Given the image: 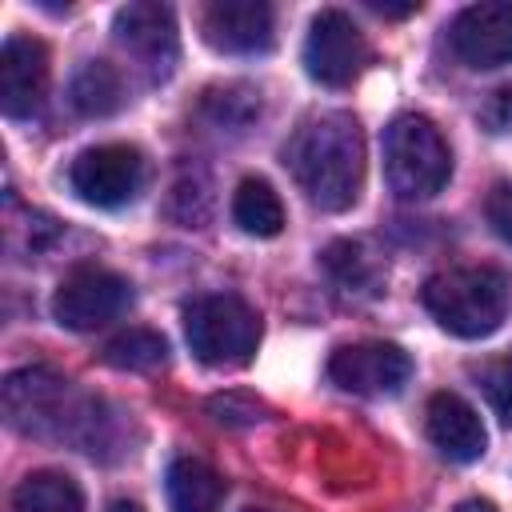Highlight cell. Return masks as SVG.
<instances>
[{
  "label": "cell",
  "mask_w": 512,
  "mask_h": 512,
  "mask_svg": "<svg viewBox=\"0 0 512 512\" xmlns=\"http://www.w3.org/2000/svg\"><path fill=\"white\" fill-rule=\"evenodd\" d=\"M296 184L320 212H344L364 188V132L348 112L312 116L284 152Z\"/></svg>",
  "instance_id": "6da1fadb"
},
{
  "label": "cell",
  "mask_w": 512,
  "mask_h": 512,
  "mask_svg": "<svg viewBox=\"0 0 512 512\" xmlns=\"http://www.w3.org/2000/svg\"><path fill=\"white\" fill-rule=\"evenodd\" d=\"M4 416L24 436H68L96 452V400L72 392L52 368H20L4 380Z\"/></svg>",
  "instance_id": "7a4b0ae2"
},
{
  "label": "cell",
  "mask_w": 512,
  "mask_h": 512,
  "mask_svg": "<svg viewBox=\"0 0 512 512\" xmlns=\"http://www.w3.org/2000/svg\"><path fill=\"white\" fill-rule=\"evenodd\" d=\"M420 300L444 332L460 340H480L504 324L508 304H512V284L492 264L444 268L424 280Z\"/></svg>",
  "instance_id": "3957f363"
},
{
  "label": "cell",
  "mask_w": 512,
  "mask_h": 512,
  "mask_svg": "<svg viewBox=\"0 0 512 512\" xmlns=\"http://www.w3.org/2000/svg\"><path fill=\"white\" fill-rule=\"evenodd\" d=\"M384 176L400 200H432L452 176V152L428 116L404 112L384 128Z\"/></svg>",
  "instance_id": "277c9868"
},
{
  "label": "cell",
  "mask_w": 512,
  "mask_h": 512,
  "mask_svg": "<svg viewBox=\"0 0 512 512\" xmlns=\"http://www.w3.org/2000/svg\"><path fill=\"white\" fill-rule=\"evenodd\" d=\"M184 336L200 364L208 368H240L252 360L260 344V316L248 300L232 292L196 296L184 308Z\"/></svg>",
  "instance_id": "5b68a950"
},
{
  "label": "cell",
  "mask_w": 512,
  "mask_h": 512,
  "mask_svg": "<svg viewBox=\"0 0 512 512\" xmlns=\"http://www.w3.org/2000/svg\"><path fill=\"white\" fill-rule=\"evenodd\" d=\"M128 304H132V288L124 276L96 264H80L60 280L52 296V316L72 332H92L116 320Z\"/></svg>",
  "instance_id": "8992f818"
},
{
  "label": "cell",
  "mask_w": 512,
  "mask_h": 512,
  "mask_svg": "<svg viewBox=\"0 0 512 512\" xmlns=\"http://www.w3.org/2000/svg\"><path fill=\"white\" fill-rule=\"evenodd\" d=\"M68 184L84 204L96 208H120L128 200H136L140 184H144V156L132 144H96L84 148L72 168H68Z\"/></svg>",
  "instance_id": "52a82bcc"
},
{
  "label": "cell",
  "mask_w": 512,
  "mask_h": 512,
  "mask_svg": "<svg viewBox=\"0 0 512 512\" xmlns=\"http://www.w3.org/2000/svg\"><path fill=\"white\" fill-rule=\"evenodd\" d=\"M368 64V40L364 32L352 24L348 12L340 8H324L304 40V68L316 84L324 88H344L352 84Z\"/></svg>",
  "instance_id": "ba28073f"
},
{
  "label": "cell",
  "mask_w": 512,
  "mask_h": 512,
  "mask_svg": "<svg viewBox=\"0 0 512 512\" xmlns=\"http://www.w3.org/2000/svg\"><path fill=\"white\" fill-rule=\"evenodd\" d=\"M116 44L144 68L148 80H168L176 60H180V36H176V16L168 4L136 0L124 4L112 20Z\"/></svg>",
  "instance_id": "9c48e42d"
},
{
  "label": "cell",
  "mask_w": 512,
  "mask_h": 512,
  "mask_svg": "<svg viewBox=\"0 0 512 512\" xmlns=\"http://www.w3.org/2000/svg\"><path fill=\"white\" fill-rule=\"evenodd\" d=\"M328 376L336 388L356 392V396H392L412 376V360L396 344L364 340V344L336 348L328 360Z\"/></svg>",
  "instance_id": "30bf717a"
},
{
  "label": "cell",
  "mask_w": 512,
  "mask_h": 512,
  "mask_svg": "<svg viewBox=\"0 0 512 512\" xmlns=\"http://www.w3.org/2000/svg\"><path fill=\"white\" fill-rule=\"evenodd\" d=\"M452 52L468 68H504L512 64V0L468 4L452 20Z\"/></svg>",
  "instance_id": "8fae6325"
},
{
  "label": "cell",
  "mask_w": 512,
  "mask_h": 512,
  "mask_svg": "<svg viewBox=\"0 0 512 512\" xmlns=\"http://www.w3.org/2000/svg\"><path fill=\"white\" fill-rule=\"evenodd\" d=\"M204 40L224 56H256L276 40V12L264 0H216L204 8Z\"/></svg>",
  "instance_id": "7c38bea8"
},
{
  "label": "cell",
  "mask_w": 512,
  "mask_h": 512,
  "mask_svg": "<svg viewBox=\"0 0 512 512\" xmlns=\"http://www.w3.org/2000/svg\"><path fill=\"white\" fill-rule=\"evenodd\" d=\"M48 92V48L36 36L12 32L0 48V108L12 120L32 116Z\"/></svg>",
  "instance_id": "4fadbf2b"
},
{
  "label": "cell",
  "mask_w": 512,
  "mask_h": 512,
  "mask_svg": "<svg viewBox=\"0 0 512 512\" xmlns=\"http://www.w3.org/2000/svg\"><path fill=\"white\" fill-rule=\"evenodd\" d=\"M424 424H428V440L436 444L440 456L456 460V464H472L484 456V424L476 416L472 404H464L456 392H436L428 400V412H424Z\"/></svg>",
  "instance_id": "5bb4252c"
},
{
  "label": "cell",
  "mask_w": 512,
  "mask_h": 512,
  "mask_svg": "<svg viewBox=\"0 0 512 512\" xmlns=\"http://www.w3.org/2000/svg\"><path fill=\"white\" fill-rule=\"evenodd\" d=\"M164 496L172 512H216L224 500V480L212 464L196 456H176L164 476Z\"/></svg>",
  "instance_id": "9a60e30c"
},
{
  "label": "cell",
  "mask_w": 512,
  "mask_h": 512,
  "mask_svg": "<svg viewBox=\"0 0 512 512\" xmlns=\"http://www.w3.org/2000/svg\"><path fill=\"white\" fill-rule=\"evenodd\" d=\"M68 96L80 116H112L124 104V76L108 60H88L76 68Z\"/></svg>",
  "instance_id": "2e32d148"
},
{
  "label": "cell",
  "mask_w": 512,
  "mask_h": 512,
  "mask_svg": "<svg viewBox=\"0 0 512 512\" xmlns=\"http://www.w3.org/2000/svg\"><path fill=\"white\" fill-rule=\"evenodd\" d=\"M232 220L248 236H276L284 228V204L268 180L248 176V180H240V188L232 196Z\"/></svg>",
  "instance_id": "e0dca14e"
},
{
  "label": "cell",
  "mask_w": 512,
  "mask_h": 512,
  "mask_svg": "<svg viewBox=\"0 0 512 512\" xmlns=\"http://www.w3.org/2000/svg\"><path fill=\"white\" fill-rule=\"evenodd\" d=\"M12 512H84V496L64 472H32L20 480Z\"/></svg>",
  "instance_id": "ac0fdd59"
},
{
  "label": "cell",
  "mask_w": 512,
  "mask_h": 512,
  "mask_svg": "<svg viewBox=\"0 0 512 512\" xmlns=\"http://www.w3.org/2000/svg\"><path fill=\"white\" fill-rule=\"evenodd\" d=\"M164 356H168V344L152 328H124L120 336H112L104 344V364H112L120 372H148V368L164 364Z\"/></svg>",
  "instance_id": "d6986e66"
},
{
  "label": "cell",
  "mask_w": 512,
  "mask_h": 512,
  "mask_svg": "<svg viewBox=\"0 0 512 512\" xmlns=\"http://www.w3.org/2000/svg\"><path fill=\"white\" fill-rule=\"evenodd\" d=\"M324 268L336 276V284L340 288H368L372 292V284H376V264H372V256L360 248V244H352V240H336V244H328V252H324Z\"/></svg>",
  "instance_id": "ffe728a7"
},
{
  "label": "cell",
  "mask_w": 512,
  "mask_h": 512,
  "mask_svg": "<svg viewBox=\"0 0 512 512\" xmlns=\"http://www.w3.org/2000/svg\"><path fill=\"white\" fill-rule=\"evenodd\" d=\"M472 380L484 392V400L496 412V420L512 424V360L508 356H492V360L472 368Z\"/></svg>",
  "instance_id": "44dd1931"
},
{
  "label": "cell",
  "mask_w": 512,
  "mask_h": 512,
  "mask_svg": "<svg viewBox=\"0 0 512 512\" xmlns=\"http://www.w3.org/2000/svg\"><path fill=\"white\" fill-rule=\"evenodd\" d=\"M208 412H212L220 424H228V428H244V424L264 420V404H260V400H252V396H244V392L212 396V400H208Z\"/></svg>",
  "instance_id": "7402d4cb"
},
{
  "label": "cell",
  "mask_w": 512,
  "mask_h": 512,
  "mask_svg": "<svg viewBox=\"0 0 512 512\" xmlns=\"http://www.w3.org/2000/svg\"><path fill=\"white\" fill-rule=\"evenodd\" d=\"M484 216H488L492 232H496L504 244H512V180L492 184V192H488V200H484Z\"/></svg>",
  "instance_id": "603a6c76"
},
{
  "label": "cell",
  "mask_w": 512,
  "mask_h": 512,
  "mask_svg": "<svg viewBox=\"0 0 512 512\" xmlns=\"http://www.w3.org/2000/svg\"><path fill=\"white\" fill-rule=\"evenodd\" d=\"M480 116H484V124H488L492 132L508 128V124H512V84H508V88H496V92L488 96V104L480 108Z\"/></svg>",
  "instance_id": "cb8c5ba5"
},
{
  "label": "cell",
  "mask_w": 512,
  "mask_h": 512,
  "mask_svg": "<svg viewBox=\"0 0 512 512\" xmlns=\"http://www.w3.org/2000/svg\"><path fill=\"white\" fill-rule=\"evenodd\" d=\"M456 512H496V504L492 500H464V504H456Z\"/></svg>",
  "instance_id": "d4e9b609"
},
{
  "label": "cell",
  "mask_w": 512,
  "mask_h": 512,
  "mask_svg": "<svg viewBox=\"0 0 512 512\" xmlns=\"http://www.w3.org/2000/svg\"><path fill=\"white\" fill-rule=\"evenodd\" d=\"M108 512H144V508H140L136 500H116V504H112Z\"/></svg>",
  "instance_id": "484cf974"
},
{
  "label": "cell",
  "mask_w": 512,
  "mask_h": 512,
  "mask_svg": "<svg viewBox=\"0 0 512 512\" xmlns=\"http://www.w3.org/2000/svg\"><path fill=\"white\" fill-rule=\"evenodd\" d=\"M248 512H260V508H248Z\"/></svg>",
  "instance_id": "4316f807"
}]
</instances>
